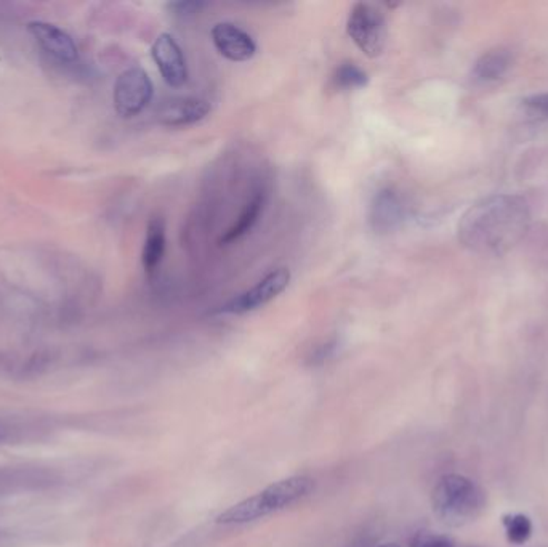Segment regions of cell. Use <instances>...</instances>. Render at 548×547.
Here are the masks:
<instances>
[{"label":"cell","instance_id":"obj_13","mask_svg":"<svg viewBox=\"0 0 548 547\" xmlns=\"http://www.w3.org/2000/svg\"><path fill=\"white\" fill-rule=\"evenodd\" d=\"M166 252V223L160 217H152L146 226V240L143 246V269L148 275L158 270Z\"/></svg>","mask_w":548,"mask_h":547},{"label":"cell","instance_id":"obj_10","mask_svg":"<svg viewBox=\"0 0 548 547\" xmlns=\"http://www.w3.org/2000/svg\"><path fill=\"white\" fill-rule=\"evenodd\" d=\"M216 50L231 61H247L257 53V44L244 30L233 23H218L212 30Z\"/></svg>","mask_w":548,"mask_h":547},{"label":"cell","instance_id":"obj_8","mask_svg":"<svg viewBox=\"0 0 548 547\" xmlns=\"http://www.w3.org/2000/svg\"><path fill=\"white\" fill-rule=\"evenodd\" d=\"M31 36L36 39L37 44L41 45L45 53H49L51 59L59 63L71 65L79 59L78 45L72 41V37L66 31L59 30L55 24L45 22L29 23L28 26Z\"/></svg>","mask_w":548,"mask_h":547},{"label":"cell","instance_id":"obj_16","mask_svg":"<svg viewBox=\"0 0 548 547\" xmlns=\"http://www.w3.org/2000/svg\"><path fill=\"white\" fill-rule=\"evenodd\" d=\"M502 525L507 533V540L521 546L533 536V522L525 514H507L502 517Z\"/></svg>","mask_w":548,"mask_h":547},{"label":"cell","instance_id":"obj_9","mask_svg":"<svg viewBox=\"0 0 548 547\" xmlns=\"http://www.w3.org/2000/svg\"><path fill=\"white\" fill-rule=\"evenodd\" d=\"M406 212L407 209L399 193L385 188L374 196L369 212V222L377 233H389L403 223Z\"/></svg>","mask_w":548,"mask_h":547},{"label":"cell","instance_id":"obj_14","mask_svg":"<svg viewBox=\"0 0 548 547\" xmlns=\"http://www.w3.org/2000/svg\"><path fill=\"white\" fill-rule=\"evenodd\" d=\"M265 207V195L257 193L255 196L249 201V205H245L244 211L239 215L238 222L231 226L230 230L222 236L220 244L226 246L231 242H238L244 234L249 233L252 230L253 225L259 222L260 214Z\"/></svg>","mask_w":548,"mask_h":547},{"label":"cell","instance_id":"obj_7","mask_svg":"<svg viewBox=\"0 0 548 547\" xmlns=\"http://www.w3.org/2000/svg\"><path fill=\"white\" fill-rule=\"evenodd\" d=\"M152 59L158 65L167 86L180 88L187 81V66L180 45L170 34H160L151 49Z\"/></svg>","mask_w":548,"mask_h":547},{"label":"cell","instance_id":"obj_6","mask_svg":"<svg viewBox=\"0 0 548 547\" xmlns=\"http://www.w3.org/2000/svg\"><path fill=\"white\" fill-rule=\"evenodd\" d=\"M290 283V273L286 269H278L253 286L252 289L242 292L238 297L230 300L220 308L222 314L245 315L259 310L263 305L276 299L279 294L288 289Z\"/></svg>","mask_w":548,"mask_h":547},{"label":"cell","instance_id":"obj_5","mask_svg":"<svg viewBox=\"0 0 548 547\" xmlns=\"http://www.w3.org/2000/svg\"><path fill=\"white\" fill-rule=\"evenodd\" d=\"M152 82L142 68H130L123 71L114 86V106L117 114L135 117L151 103Z\"/></svg>","mask_w":548,"mask_h":547},{"label":"cell","instance_id":"obj_3","mask_svg":"<svg viewBox=\"0 0 548 547\" xmlns=\"http://www.w3.org/2000/svg\"><path fill=\"white\" fill-rule=\"evenodd\" d=\"M432 509L444 525L461 528L481 517L486 509V495L465 475H443L433 487Z\"/></svg>","mask_w":548,"mask_h":547},{"label":"cell","instance_id":"obj_12","mask_svg":"<svg viewBox=\"0 0 548 547\" xmlns=\"http://www.w3.org/2000/svg\"><path fill=\"white\" fill-rule=\"evenodd\" d=\"M512 51L505 47H496L484 51L480 59H476L471 69V79L480 86H488L500 81L508 69L512 68Z\"/></svg>","mask_w":548,"mask_h":547},{"label":"cell","instance_id":"obj_1","mask_svg":"<svg viewBox=\"0 0 548 547\" xmlns=\"http://www.w3.org/2000/svg\"><path fill=\"white\" fill-rule=\"evenodd\" d=\"M531 212L519 195H492L461 215L459 242L481 256H502L526 234Z\"/></svg>","mask_w":548,"mask_h":547},{"label":"cell","instance_id":"obj_4","mask_svg":"<svg viewBox=\"0 0 548 547\" xmlns=\"http://www.w3.org/2000/svg\"><path fill=\"white\" fill-rule=\"evenodd\" d=\"M346 31L356 47L369 59L380 57L387 47V20L379 8L368 2L354 4L348 15Z\"/></svg>","mask_w":548,"mask_h":547},{"label":"cell","instance_id":"obj_2","mask_svg":"<svg viewBox=\"0 0 548 547\" xmlns=\"http://www.w3.org/2000/svg\"><path fill=\"white\" fill-rule=\"evenodd\" d=\"M313 489L315 482L306 475L282 479L279 482L271 483L267 488L261 489L257 495L231 506L215 518V522L218 525L251 524L259 518L288 509L292 504L308 497Z\"/></svg>","mask_w":548,"mask_h":547},{"label":"cell","instance_id":"obj_15","mask_svg":"<svg viewBox=\"0 0 548 547\" xmlns=\"http://www.w3.org/2000/svg\"><path fill=\"white\" fill-rule=\"evenodd\" d=\"M369 84V76L362 68L354 63H343L340 65L332 76V86L340 92L348 90H358L364 88Z\"/></svg>","mask_w":548,"mask_h":547},{"label":"cell","instance_id":"obj_21","mask_svg":"<svg viewBox=\"0 0 548 547\" xmlns=\"http://www.w3.org/2000/svg\"><path fill=\"white\" fill-rule=\"evenodd\" d=\"M379 547H399V546H397V544H382V546H379Z\"/></svg>","mask_w":548,"mask_h":547},{"label":"cell","instance_id":"obj_19","mask_svg":"<svg viewBox=\"0 0 548 547\" xmlns=\"http://www.w3.org/2000/svg\"><path fill=\"white\" fill-rule=\"evenodd\" d=\"M206 5L207 4H204V2H173V4H169V10L172 12V15L185 18V16L199 14Z\"/></svg>","mask_w":548,"mask_h":547},{"label":"cell","instance_id":"obj_17","mask_svg":"<svg viewBox=\"0 0 548 547\" xmlns=\"http://www.w3.org/2000/svg\"><path fill=\"white\" fill-rule=\"evenodd\" d=\"M411 547H455V544L444 534L422 530L412 536Z\"/></svg>","mask_w":548,"mask_h":547},{"label":"cell","instance_id":"obj_11","mask_svg":"<svg viewBox=\"0 0 548 547\" xmlns=\"http://www.w3.org/2000/svg\"><path fill=\"white\" fill-rule=\"evenodd\" d=\"M210 103L196 96L172 98L160 106L159 123L167 127H187L202 121L209 114Z\"/></svg>","mask_w":548,"mask_h":547},{"label":"cell","instance_id":"obj_20","mask_svg":"<svg viewBox=\"0 0 548 547\" xmlns=\"http://www.w3.org/2000/svg\"><path fill=\"white\" fill-rule=\"evenodd\" d=\"M10 437V429L5 424L0 423V442H5Z\"/></svg>","mask_w":548,"mask_h":547},{"label":"cell","instance_id":"obj_18","mask_svg":"<svg viewBox=\"0 0 548 547\" xmlns=\"http://www.w3.org/2000/svg\"><path fill=\"white\" fill-rule=\"evenodd\" d=\"M521 106L529 116L537 117V119H548V92L526 96L521 102Z\"/></svg>","mask_w":548,"mask_h":547}]
</instances>
